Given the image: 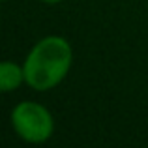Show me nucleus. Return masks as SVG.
<instances>
[{
	"instance_id": "nucleus-5",
	"label": "nucleus",
	"mask_w": 148,
	"mask_h": 148,
	"mask_svg": "<svg viewBox=\"0 0 148 148\" xmlns=\"http://www.w3.org/2000/svg\"><path fill=\"white\" fill-rule=\"evenodd\" d=\"M2 2H8V0H2Z\"/></svg>"
},
{
	"instance_id": "nucleus-1",
	"label": "nucleus",
	"mask_w": 148,
	"mask_h": 148,
	"mask_svg": "<svg viewBox=\"0 0 148 148\" xmlns=\"http://www.w3.org/2000/svg\"><path fill=\"white\" fill-rule=\"evenodd\" d=\"M73 64V49L62 36H45L26 54L25 83L36 92L56 88L68 77Z\"/></svg>"
},
{
	"instance_id": "nucleus-2",
	"label": "nucleus",
	"mask_w": 148,
	"mask_h": 148,
	"mask_svg": "<svg viewBox=\"0 0 148 148\" xmlns=\"http://www.w3.org/2000/svg\"><path fill=\"white\" fill-rule=\"evenodd\" d=\"M11 127L28 145H41L54 133V120L47 107L38 101H21L11 109Z\"/></svg>"
},
{
	"instance_id": "nucleus-3",
	"label": "nucleus",
	"mask_w": 148,
	"mask_h": 148,
	"mask_svg": "<svg viewBox=\"0 0 148 148\" xmlns=\"http://www.w3.org/2000/svg\"><path fill=\"white\" fill-rule=\"evenodd\" d=\"M25 83V69L23 66L15 64L11 60H6L0 64V90L2 92H13Z\"/></svg>"
},
{
	"instance_id": "nucleus-4",
	"label": "nucleus",
	"mask_w": 148,
	"mask_h": 148,
	"mask_svg": "<svg viewBox=\"0 0 148 148\" xmlns=\"http://www.w3.org/2000/svg\"><path fill=\"white\" fill-rule=\"evenodd\" d=\"M40 2H45V4H58V2H62V0H40Z\"/></svg>"
}]
</instances>
